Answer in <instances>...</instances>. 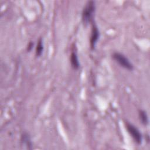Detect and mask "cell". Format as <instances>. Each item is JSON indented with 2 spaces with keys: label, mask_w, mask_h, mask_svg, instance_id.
Segmentation results:
<instances>
[{
  "label": "cell",
  "mask_w": 150,
  "mask_h": 150,
  "mask_svg": "<svg viewBox=\"0 0 150 150\" xmlns=\"http://www.w3.org/2000/svg\"><path fill=\"white\" fill-rule=\"evenodd\" d=\"M95 10L96 5L94 1H89L86 4L81 15L82 22L84 25H87L92 22Z\"/></svg>",
  "instance_id": "1"
},
{
  "label": "cell",
  "mask_w": 150,
  "mask_h": 150,
  "mask_svg": "<svg viewBox=\"0 0 150 150\" xmlns=\"http://www.w3.org/2000/svg\"><path fill=\"white\" fill-rule=\"evenodd\" d=\"M112 59L117 62L121 67L128 70H132L134 69L133 64L130 62L129 60L123 54L118 52H115L112 54Z\"/></svg>",
  "instance_id": "2"
},
{
  "label": "cell",
  "mask_w": 150,
  "mask_h": 150,
  "mask_svg": "<svg viewBox=\"0 0 150 150\" xmlns=\"http://www.w3.org/2000/svg\"><path fill=\"white\" fill-rule=\"evenodd\" d=\"M125 125L128 133L132 137L134 141L138 144H141L142 141V136L139 129L128 121L125 122Z\"/></svg>",
  "instance_id": "3"
},
{
  "label": "cell",
  "mask_w": 150,
  "mask_h": 150,
  "mask_svg": "<svg viewBox=\"0 0 150 150\" xmlns=\"http://www.w3.org/2000/svg\"><path fill=\"white\" fill-rule=\"evenodd\" d=\"M100 37V32L99 30L95 23H93L92 29H91V33L90 39V48L91 50H94L97 41Z\"/></svg>",
  "instance_id": "4"
},
{
  "label": "cell",
  "mask_w": 150,
  "mask_h": 150,
  "mask_svg": "<svg viewBox=\"0 0 150 150\" xmlns=\"http://www.w3.org/2000/svg\"><path fill=\"white\" fill-rule=\"evenodd\" d=\"M70 63L71 67L74 69H78L80 67V63L79 61L78 56L75 52H72L70 55Z\"/></svg>",
  "instance_id": "5"
},
{
  "label": "cell",
  "mask_w": 150,
  "mask_h": 150,
  "mask_svg": "<svg viewBox=\"0 0 150 150\" xmlns=\"http://www.w3.org/2000/svg\"><path fill=\"white\" fill-rule=\"evenodd\" d=\"M139 118L140 121L143 125H146L148 124V121H149L148 117L145 111L142 110H140L139 111Z\"/></svg>",
  "instance_id": "6"
},
{
  "label": "cell",
  "mask_w": 150,
  "mask_h": 150,
  "mask_svg": "<svg viewBox=\"0 0 150 150\" xmlns=\"http://www.w3.org/2000/svg\"><path fill=\"white\" fill-rule=\"evenodd\" d=\"M21 141L28 149H32V142L29 135L26 133L22 134L21 137Z\"/></svg>",
  "instance_id": "7"
},
{
  "label": "cell",
  "mask_w": 150,
  "mask_h": 150,
  "mask_svg": "<svg viewBox=\"0 0 150 150\" xmlns=\"http://www.w3.org/2000/svg\"><path fill=\"white\" fill-rule=\"evenodd\" d=\"M43 51V43L42 39L41 38H39V39L38 41V43L36 47V56H40L42 54V52Z\"/></svg>",
  "instance_id": "8"
},
{
  "label": "cell",
  "mask_w": 150,
  "mask_h": 150,
  "mask_svg": "<svg viewBox=\"0 0 150 150\" xmlns=\"http://www.w3.org/2000/svg\"><path fill=\"white\" fill-rule=\"evenodd\" d=\"M33 46V43L32 42H29V43L28 44V51H30L32 49Z\"/></svg>",
  "instance_id": "9"
}]
</instances>
